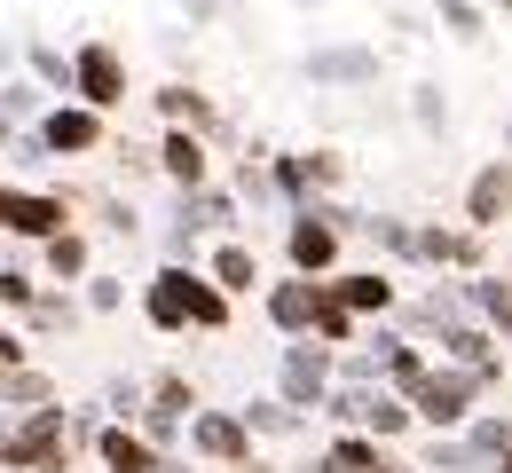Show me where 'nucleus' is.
Here are the masks:
<instances>
[{
    "label": "nucleus",
    "instance_id": "nucleus-1",
    "mask_svg": "<svg viewBox=\"0 0 512 473\" xmlns=\"http://www.w3.org/2000/svg\"><path fill=\"white\" fill-rule=\"evenodd\" d=\"M142 316L158 332H205L213 339V332H229V292L197 261H166V269L150 276V292H142Z\"/></svg>",
    "mask_w": 512,
    "mask_h": 473
},
{
    "label": "nucleus",
    "instance_id": "nucleus-2",
    "mask_svg": "<svg viewBox=\"0 0 512 473\" xmlns=\"http://www.w3.org/2000/svg\"><path fill=\"white\" fill-rule=\"evenodd\" d=\"M481 395H489V387H481L465 363H426V371L410 379V395H402V403H410V418H418V426L457 434V426L473 418V403H481Z\"/></svg>",
    "mask_w": 512,
    "mask_h": 473
},
{
    "label": "nucleus",
    "instance_id": "nucleus-3",
    "mask_svg": "<svg viewBox=\"0 0 512 473\" xmlns=\"http://www.w3.org/2000/svg\"><path fill=\"white\" fill-rule=\"evenodd\" d=\"M0 466L8 473H71V418L56 403H32L24 426L0 434Z\"/></svg>",
    "mask_w": 512,
    "mask_h": 473
},
{
    "label": "nucleus",
    "instance_id": "nucleus-4",
    "mask_svg": "<svg viewBox=\"0 0 512 473\" xmlns=\"http://www.w3.org/2000/svg\"><path fill=\"white\" fill-rule=\"evenodd\" d=\"M323 395H331V347L323 339H292L284 355H276V403H292V410H316Z\"/></svg>",
    "mask_w": 512,
    "mask_h": 473
},
{
    "label": "nucleus",
    "instance_id": "nucleus-5",
    "mask_svg": "<svg viewBox=\"0 0 512 473\" xmlns=\"http://www.w3.org/2000/svg\"><path fill=\"white\" fill-rule=\"evenodd\" d=\"M71 95H79L87 111H103V119L127 103V64H119L111 40H87V48L71 56Z\"/></svg>",
    "mask_w": 512,
    "mask_h": 473
},
{
    "label": "nucleus",
    "instance_id": "nucleus-6",
    "mask_svg": "<svg viewBox=\"0 0 512 473\" xmlns=\"http://www.w3.org/2000/svg\"><path fill=\"white\" fill-rule=\"evenodd\" d=\"M32 135L48 142V158H95V150L111 142V119H103V111H87V103L71 95V103H56V111H40V127H32Z\"/></svg>",
    "mask_w": 512,
    "mask_h": 473
},
{
    "label": "nucleus",
    "instance_id": "nucleus-7",
    "mask_svg": "<svg viewBox=\"0 0 512 473\" xmlns=\"http://www.w3.org/2000/svg\"><path fill=\"white\" fill-rule=\"evenodd\" d=\"M182 426H190V450L205 466H245V458H253V426H245L237 410H190Z\"/></svg>",
    "mask_w": 512,
    "mask_h": 473
},
{
    "label": "nucleus",
    "instance_id": "nucleus-8",
    "mask_svg": "<svg viewBox=\"0 0 512 473\" xmlns=\"http://www.w3.org/2000/svg\"><path fill=\"white\" fill-rule=\"evenodd\" d=\"M64 221H71L64 190H0V229H8V237H32V245H40V237H56Z\"/></svg>",
    "mask_w": 512,
    "mask_h": 473
},
{
    "label": "nucleus",
    "instance_id": "nucleus-9",
    "mask_svg": "<svg viewBox=\"0 0 512 473\" xmlns=\"http://www.w3.org/2000/svg\"><path fill=\"white\" fill-rule=\"evenodd\" d=\"M505 221H512V158H489V166L465 182V229L497 237Z\"/></svg>",
    "mask_w": 512,
    "mask_h": 473
},
{
    "label": "nucleus",
    "instance_id": "nucleus-10",
    "mask_svg": "<svg viewBox=\"0 0 512 473\" xmlns=\"http://www.w3.org/2000/svg\"><path fill=\"white\" fill-rule=\"evenodd\" d=\"M316 300H323V276H284V284H260V316L276 324L284 339H300L308 324H316Z\"/></svg>",
    "mask_w": 512,
    "mask_h": 473
},
{
    "label": "nucleus",
    "instance_id": "nucleus-11",
    "mask_svg": "<svg viewBox=\"0 0 512 473\" xmlns=\"http://www.w3.org/2000/svg\"><path fill=\"white\" fill-rule=\"evenodd\" d=\"M284 253H292V269H300V276H331V269H339V229H331V213L300 205V213H292Z\"/></svg>",
    "mask_w": 512,
    "mask_h": 473
},
{
    "label": "nucleus",
    "instance_id": "nucleus-12",
    "mask_svg": "<svg viewBox=\"0 0 512 473\" xmlns=\"http://www.w3.org/2000/svg\"><path fill=\"white\" fill-rule=\"evenodd\" d=\"M323 292H331L339 308H355V316H394V300H402V284L386 269H331Z\"/></svg>",
    "mask_w": 512,
    "mask_h": 473
},
{
    "label": "nucleus",
    "instance_id": "nucleus-13",
    "mask_svg": "<svg viewBox=\"0 0 512 473\" xmlns=\"http://www.w3.org/2000/svg\"><path fill=\"white\" fill-rule=\"evenodd\" d=\"M481 253H489L481 229H442V221L410 229V261H434V269H481Z\"/></svg>",
    "mask_w": 512,
    "mask_h": 473
},
{
    "label": "nucleus",
    "instance_id": "nucleus-14",
    "mask_svg": "<svg viewBox=\"0 0 512 473\" xmlns=\"http://www.w3.org/2000/svg\"><path fill=\"white\" fill-rule=\"evenodd\" d=\"M442 363H465V371H473L481 387H497V379H505V355H497V332H489V324H465V316H457V324L442 332Z\"/></svg>",
    "mask_w": 512,
    "mask_h": 473
},
{
    "label": "nucleus",
    "instance_id": "nucleus-15",
    "mask_svg": "<svg viewBox=\"0 0 512 473\" xmlns=\"http://www.w3.org/2000/svg\"><path fill=\"white\" fill-rule=\"evenodd\" d=\"M174 190H205L213 182V158H205V135H190V127H166L158 135V158H150Z\"/></svg>",
    "mask_w": 512,
    "mask_h": 473
},
{
    "label": "nucleus",
    "instance_id": "nucleus-16",
    "mask_svg": "<svg viewBox=\"0 0 512 473\" xmlns=\"http://www.w3.org/2000/svg\"><path fill=\"white\" fill-rule=\"evenodd\" d=\"M308 473H410V466H394V458H386V442H379V434L347 426V434H339V442H331V450H323Z\"/></svg>",
    "mask_w": 512,
    "mask_h": 473
},
{
    "label": "nucleus",
    "instance_id": "nucleus-17",
    "mask_svg": "<svg viewBox=\"0 0 512 473\" xmlns=\"http://www.w3.org/2000/svg\"><path fill=\"white\" fill-rule=\"evenodd\" d=\"M308 79H316V87H371V79H379V48H355V40L316 48V56H308Z\"/></svg>",
    "mask_w": 512,
    "mask_h": 473
},
{
    "label": "nucleus",
    "instance_id": "nucleus-18",
    "mask_svg": "<svg viewBox=\"0 0 512 473\" xmlns=\"http://www.w3.org/2000/svg\"><path fill=\"white\" fill-rule=\"evenodd\" d=\"M205 276H213L229 300H245V292H260V253L245 245V237H221V245H213V261H205Z\"/></svg>",
    "mask_w": 512,
    "mask_h": 473
},
{
    "label": "nucleus",
    "instance_id": "nucleus-19",
    "mask_svg": "<svg viewBox=\"0 0 512 473\" xmlns=\"http://www.w3.org/2000/svg\"><path fill=\"white\" fill-rule=\"evenodd\" d=\"M95 450H103V473H150L166 450H150L142 434H134L127 418H111V426H95Z\"/></svg>",
    "mask_w": 512,
    "mask_h": 473
},
{
    "label": "nucleus",
    "instance_id": "nucleus-20",
    "mask_svg": "<svg viewBox=\"0 0 512 473\" xmlns=\"http://www.w3.org/2000/svg\"><path fill=\"white\" fill-rule=\"evenodd\" d=\"M355 426H363V434H379V442H402L418 418H410V403H402L394 387H363V395H355Z\"/></svg>",
    "mask_w": 512,
    "mask_h": 473
},
{
    "label": "nucleus",
    "instance_id": "nucleus-21",
    "mask_svg": "<svg viewBox=\"0 0 512 473\" xmlns=\"http://www.w3.org/2000/svg\"><path fill=\"white\" fill-rule=\"evenodd\" d=\"M158 119L166 127H190V135H221V111H213V95L205 87H158Z\"/></svg>",
    "mask_w": 512,
    "mask_h": 473
},
{
    "label": "nucleus",
    "instance_id": "nucleus-22",
    "mask_svg": "<svg viewBox=\"0 0 512 473\" xmlns=\"http://www.w3.org/2000/svg\"><path fill=\"white\" fill-rule=\"evenodd\" d=\"M40 269L56 276V284H79V276L95 269V245H87V229H56V237H40Z\"/></svg>",
    "mask_w": 512,
    "mask_h": 473
},
{
    "label": "nucleus",
    "instance_id": "nucleus-23",
    "mask_svg": "<svg viewBox=\"0 0 512 473\" xmlns=\"http://www.w3.org/2000/svg\"><path fill=\"white\" fill-rule=\"evenodd\" d=\"M457 292H465V308L497 339H512V276H473V284H457Z\"/></svg>",
    "mask_w": 512,
    "mask_h": 473
},
{
    "label": "nucleus",
    "instance_id": "nucleus-24",
    "mask_svg": "<svg viewBox=\"0 0 512 473\" xmlns=\"http://www.w3.org/2000/svg\"><path fill=\"white\" fill-rule=\"evenodd\" d=\"M457 442H465L481 466H497V450L512 442V418H505V410H481V418H465V426H457Z\"/></svg>",
    "mask_w": 512,
    "mask_h": 473
},
{
    "label": "nucleus",
    "instance_id": "nucleus-25",
    "mask_svg": "<svg viewBox=\"0 0 512 473\" xmlns=\"http://www.w3.org/2000/svg\"><path fill=\"white\" fill-rule=\"evenodd\" d=\"M457 316H465V292H457V284H449V292H426V300H410V308H402V324H410V332H449Z\"/></svg>",
    "mask_w": 512,
    "mask_h": 473
},
{
    "label": "nucleus",
    "instance_id": "nucleus-26",
    "mask_svg": "<svg viewBox=\"0 0 512 473\" xmlns=\"http://www.w3.org/2000/svg\"><path fill=\"white\" fill-rule=\"evenodd\" d=\"M0 403H56V379H48V371H32V363H8V371H0Z\"/></svg>",
    "mask_w": 512,
    "mask_h": 473
},
{
    "label": "nucleus",
    "instance_id": "nucleus-27",
    "mask_svg": "<svg viewBox=\"0 0 512 473\" xmlns=\"http://www.w3.org/2000/svg\"><path fill=\"white\" fill-rule=\"evenodd\" d=\"M237 418H245L253 434H276V442H284V434H308V410L276 403V395H268V403H245V410H237Z\"/></svg>",
    "mask_w": 512,
    "mask_h": 473
},
{
    "label": "nucleus",
    "instance_id": "nucleus-28",
    "mask_svg": "<svg viewBox=\"0 0 512 473\" xmlns=\"http://www.w3.org/2000/svg\"><path fill=\"white\" fill-rule=\"evenodd\" d=\"M24 324H32V332H71V324H79V300H71V292H32Z\"/></svg>",
    "mask_w": 512,
    "mask_h": 473
},
{
    "label": "nucleus",
    "instance_id": "nucleus-29",
    "mask_svg": "<svg viewBox=\"0 0 512 473\" xmlns=\"http://www.w3.org/2000/svg\"><path fill=\"white\" fill-rule=\"evenodd\" d=\"M308 339H323V347H355V308H339L331 292L316 300V324H308Z\"/></svg>",
    "mask_w": 512,
    "mask_h": 473
},
{
    "label": "nucleus",
    "instance_id": "nucleus-30",
    "mask_svg": "<svg viewBox=\"0 0 512 473\" xmlns=\"http://www.w3.org/2000/svg\"><path fill=\"white\" fill-rule=\"evenodd\" d=\"M473 466H481V458H473L457 434H434V442H426V458H418L410 473H473Z\"/></svg>",
    "mask_w": 512,
    "mask_h": 473
},
{
    "label": "nucleus",
    "instance_id": "nucleus-31",
    "mask_svg": "<svg viewBox=\"0 0 512 473\" xmlns=\"http://www.w3.org/2000/svg\"><path fill=\"white\" fill-rule=\"evenodd\" d=\"M142 403H158V410H174V418H190V410H197V387H190V379H182V371H158Z\"/></svg>",
    "mask_w": 512,
    "mask_h": 473
},
{
    "label": "nucleus",
    "instance_id": "nucleus-32",
    "mask_svg": "<svg viewBox=\"0 0 512 473\" xmlns=\"http://www.w3.org/2000/svg\"><path fill=\"white\" fill-rule=\"evenodd\" d=\"M268 182H276V190H284L292 205L316 198V190H308V158H300V150H276V174H268Z\"/></svg>",
    "mask_w": 512,
    "mask_h": 473
},
{
    "label": "nucleus",
    "instance_id": "nucleus-33",
    "mask_svg": "<svg viewBox=\"0 0 512 473\" xmlns=\"http://www.w3.org/2000/svg\"><path fill=\"white\" fill-rule=\"evenodd\" d=\"M434 16H442L457 40H489V16H481L473 0H434Z\"/></svg>",
    "mask_w": 512,
    "mask_h": 473
},
{
    "label": "nucleus",
    "instance_id": "nucleus-34",
    "mask_svg": "<svg viewBox=\"0 0 512 473\" xmlns=\"http://www.w3.org/2000/svg\"><path fill=\"white\" fill-rule=\"evenodd\" d=\"M363 237H379V253L410 261V221H394V213H363Z\"/></svg>",
    "mask_w": 512,
    "mask_h": 473
},
{
    "label": "nucleus",
    "instance_id": "nucleus-35",
    "mask_svg": "<svg viewBox=\"0 0 512 473\" xmlns=\"http://www.w3.org/2000/svg\"><path fill=\"white\" fill-rule=\"evenodd\" d=\"M0 119H8V127L40 119V87H32V79H8V87H0Z\"/></svg>",
    "mask_w": 512,
    "mask_h": 473
},
{
    "label": "nucleus",
    "instance_id": "nucleus-36",
    "mask_svg": "<svg viewBox=\"0 0 512 473\" xmlns=\"http://www.w3.org/2000/svg\"><path fill=\"white\" fill-rule=\"evenodd\" d=\"M32 79H40V87H56V95H71V56H56L48 40H32Z\"/></svg>",
    "mask_w": 512,
    "mask_h": 473
},
{
    "label": "nucleus",
    "instance_id": "nucleus-37",
    "mask_svg": "<svg viewBox=\"0 0 512 473\" xmlns=\"http://www.w3.org/2000/svg\"><path fill=\"white\" fill-rule=\"evenodd\" d=\"M300 158H308V190H339V182H347V158H339V150H300Z\"/></svg>",
    "mask_w": 512,
    "mask_h": 473
},
{
    "label": "nucleus",
    "instance_id": "nucleus-38",
    "mask_svg": "<svg viewBox=\"0 0 512 473\" xmlns=\"http://www.w3.org/2000/svg\"><path fill=\"white\" fill-rule=\"evenodd\" d=\"M260 158H268V150H260V142H253V158H245V166H237V198H253V205H268V198H276V182H268V166H260Z\"/></svg>",
    "mask_w": 512,
    "mask_h": 473
},
{
    "label": "nucleus",
    "instance_id": "nucleus-39",
    "mask_svg": "<svg viewBox=\"0 0 512 473\" xmlns=\"http://www.w3.org/2000/svg\"><path fill=\"white\" fill-rule=\"evenodd\" d=\"M331 379H347V387H379V347H363V355H331Z\"/></svg>",
    "mask_w": 512,
    "mask_h": 473
},
{
    "label": "nucleus",
    "instance_id": "nucleus-40",
    "mask_svg": "<svg viewBox=\"0 0 512 473\" xmlns=\"http://www.w3.org/2000/svg\"><path fill=\"white\" fill-rule=\"evenodd\" d=\"M32 292H40V276H32V269H0V308H16V316H24V308H32Z\"/></svg>",
    "mask_w": 512,
    "mask_h": 473
},
{
    "label": "nucleus",
    "instance_id": "nucleus-41",
    "mask_svg": "<svg viewBox=\"0 0 512 473\" xmlns=\"http://www.w3.org/2000/svg\"><path fill=\"white\" fill-rule=\"evenodd\" d=\"M79 284H87V308H95V316H111V308H119V300H127V292H119V276H79Z\"/></svg>",
    "mask_w": 512,
    "mask_h": 473
},
{
    "label": "nucleus",
    "instance_id": "nucleus-42",
    "mask_svg": "<svg viewBox=\"0 0 512 473\" xmlns=\"http://www.w3.org/2000/svg\"><path fill=\"white\" fill-rule=\"evenodd\" d=\"M410 119H418V127H442V119H449V103H442V87H434V79L410 95Z\"/></svg>",
    "mask_w": 512,
    "mask_h": 473
},
{
    "label": "nucleus",
    "instance_id": "nucleus-43",
    "mask_svg": "<svg viewBox=\"0 0 512 473\" xmlns=\"http://www.w3.org/2000/svg\"><path fill=\"white\" fill-rule=\"evenodd\" d=\"M111 410H119V418H134V410H142V387H134V379H111Z\"/></svg>",
    "mask_w": 512,
    "mask_h": 473
},
{
    "label": "nucleus",
    "instance_id": "nucleus-44",
    "mask_svg": "<svg viewBox=\"0 0 512 473\" xmlns=\"http://www.w3.org/2000/svg\"><path fill=\"white\" fill-rule=\"evenodd\" d=\"M8 363H32V347H24V332H0V371Z\"/></svg>",
    "mask_w": 512,
    "mask_h": 473
},
{
    "label": "nucleus",
    "instance_id": "nucleus-45",
    "mask_svg": "<svg viewBox=\"0 0 512 473\" xmlns=\"http://www.w3.org/2000/svg\"><path fill=\"white\" fill-rule=\"evenodd\" d=\"M221 473H276V466H260V458H245V466H221Z\"/></svg>",
    "mask_w": 512,
    "mask_h": 473
},
{
    "label": "nucleus",
    "instance_id": "nucleus-46",
    "mask_svg": "<svg viewBox=\"0 0 512 473\" xmlns=\"http://www.w3.org/2000/svg\"><path fill=\"white\" fill-rule=\"evenodd\" d=\"M213 8H221V0H190V16H213Z\"/></svg>",
    "mask_w": 512,
    "mask_h": 473
},
{
    "label": "nucleus",
    "instance_id": "nucleus-47",
    "mask_svg": "<svg viewBox=\"0 0 512 473\" xmlns=\"http://www.w3.org/2000/svg\"><path fill=\"white\" fill-rule=\"evenodd\" d=\"M150 473H190V466H174V458H158V466H150Z\"/></svg>",
    "mask_w": 512,
    "mask_h": 473
},
{
    "label": "nucleus",
    "instance_id": "nucleus-48",
    "mask_svg": "<svg viewBox=\"0 0 512 473\" xmlns=\"http://www.w3.org/2000/svg\"><path fill=\"white\" fill-rule=\"evenodd\" d=\"M497 473H512V442H505V450H497Z\"/></svg>",
    "mask_w": 512,
    "mask_h": 473
},
{
    "label": "nucleus",
    "instance_id": "nucleus-49",
    "mask_svg": "<svg viewBox=\"0 0 512 473\" xmlns=\"http://www.w3.org/2000/svg\"><path fill=\"white\" fill-rule=\"evenodd\" d=\"M0 71H8V40H0Z\"/></svg>",
    "mask_w": 512,
    "mask_h": 473
},
{
    "label": "nucleus",
    "instance_id": "nucleus-50",
    "mask_svg": "<svg viewBox=\"0 0 512 473\" xmlns=\"http://www.w3.org/2000/svg\"><path fill=\"white\" fill-rule=\"evenodd\" d=\"M0 190H8V182H0Z\"/></svg>",
    "mask_w": 512,
    "mask_h": 473
}]
</instances>
